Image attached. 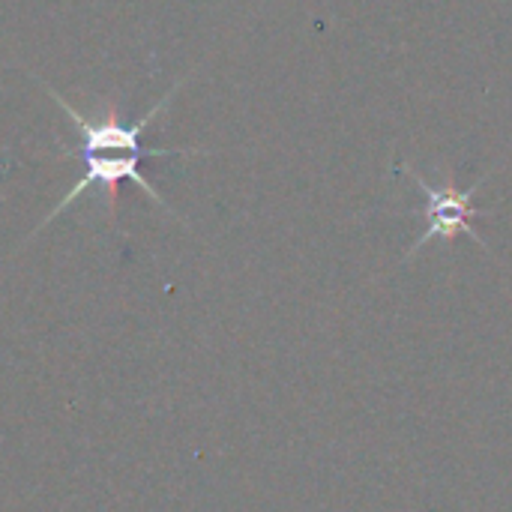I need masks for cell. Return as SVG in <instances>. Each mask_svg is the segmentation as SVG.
Listing matches in <instances>:
<instances>
[{
  "instance_id": "1",
  "label": "cell",
  "mask_w": 512,
  "mask_h": 512,
  "mask_svg": "<svg viewBox=\"0 0 512 512\" xmlns=\"http://www.w3.org/2000/svg\"><path fill=\"white\" fill-rule=\"evenodd\" d=\"M45 93L63 108V114L69 117V123L75 126V132L81 135V162H84V174L81 180L54 204V210L36 225L33 234H39L42 228H48V222H54L57 216H63L75 201H81L87 192L93 189H102L105 195V207H108V216L114 219L117 213V192H120V183L123 180H132L153 204H159L162 210H168L174 216V210L168 207V201L156 192V186L144 177L141 165L144 159H165V156H204V150L198 147H144L141 135L147 132V126L153 123V117H159L162 108H168V102L177 96V90L186 84V78L174 81V87L135 123H123L120 111L114 105H105L102 114H84L81 108H75L63 93H57L48 81H42L39 75H33Z\"/></svg>"
},
{
  "instance_id": "2",
  "label": "cell",
  "mask_w": 512,
  "mask_h": 512,
  "mask_svg": "<svg viewBox=\"0 0 512 512\" xmlns=\"http://www.w3.org/2000/svg\"><path fill=\"white\" fill-rule=\"evenodd\" d=\"M405 174L417 183V189H420L423 198H426V210H423V213H426V231L414 240V246H411L408 255L420 252V249L429 246L432 240H453V237H459V234H468L474 243L486 246V243L480 240L477 228H474V219L483 216V210L474 204V195H477V189L483 186L486 177H480V180L465 192V189H456L453 180H447V183H441V186H432V183H429L420 171H414V168H405Z\"/></svg>"
}]
</instances>
